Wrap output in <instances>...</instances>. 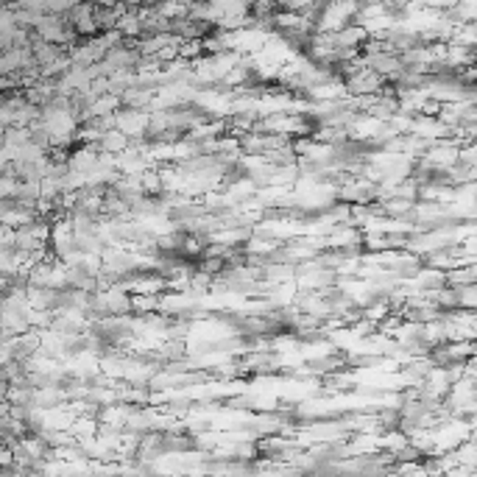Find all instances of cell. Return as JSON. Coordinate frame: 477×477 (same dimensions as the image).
Segmentation results:
<instances>
[{
  "mask_svg": "<svg viewBox=\"0 0 477 477\" xmlns=\"http://www.w3.org/2000/svg\"><path fill=\"white\" fill-rule=\"evenodd\" d=\"M148 120H151V115L131 109V112H123V115H115V128L123 131L126 137H137V134H143L148 128Z\"/></svg>",
  "mask_w": 477,
  "mask_h": 477,
  "instance_id": "6da1fadb",
  "label": "cell"
}]
</instances>
